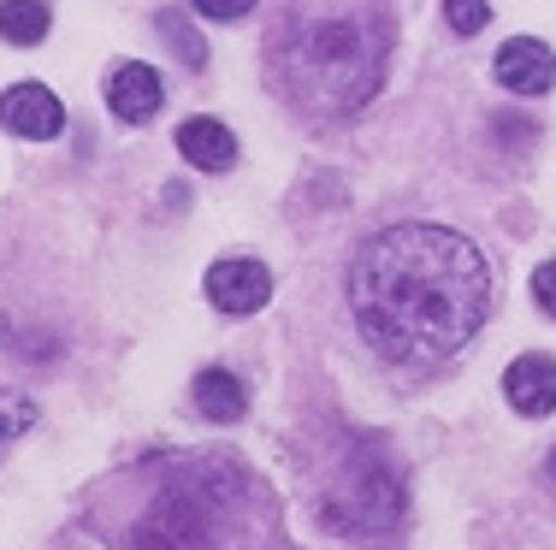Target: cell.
<instances>
[{
  "label": "cell",
  "instance_id": "1",
  "mask_svg": "<svg viewBox=\"0 0 556 550\" xmlns=\"http://www.w3.org/2000/svg\"><path fill=\"white\" fill-rule=\"evenodd\" d=\"M492 303V260L444 226H386L350 260V320L362 344L396 367L462 349Z\"/></svg>",
  "mask_w": 556,
  "mask_h": 550
},
{
  "label": "cell",
  "instance_id": "2",
  "mask_svg": "<svg viewBox=\"0 0 556 550\" xmlns=\"http://www.w3.org/2000/svg\"><path fill=\"white\" fill-rule=\"evenodd\" d=\"M273 497L237 456H178L130 509L118 550H261Z\"/></svg>",
  "mask_w": 556,
  "mask_h": 550
},
{
  "label": "cell",
  "instance_id": "3",
  "mask_svg": "<svg viewBox=\"0 0 556 550\" xmlns=\"http://www.w3.org/2000/svg\"><path fill=\"white\" fill-rule=\"evenodd\" d=\"M391 60V18L379 7L308 12L278 36V77L320 113H355L379 95Z\"/></svg>",
  "mask_w": 556,
  "mask_h": 550
},
{
  "label": "cell",
  "instance_id": "4",
  "mask_svg": "<svg viewBox=\"0 0 556 550\" xmlns=\"http://www.w3.org/2000/svg\"><path fill=\"white\" fill-rule=\"evenodd\" d=\"M320 515L332 533H386L403 521V479L379 456H350L320 497Z\"/></svg>",
  "mask_w": 556,
  "mask_h": 550
},
{
  "label": "cell",
  "instance_id": "5",
  "mask_svg": "<svg viewBox=\"0 0 556 550\" xmlns=\"http://www.w3.org/2000/svg\"><path fill=\"white\" fill-rule=\"evenodd\" d=\"M273 296V272L261 260H214L207 267V303L219 314H255Z\"/></svg>",
  "mask_w": 556,
  "mask_h": 550
},
{
  "label": "cell",
  "instance_id": "6",
  "mask_svg": "<svg viewBox=\"0 0 556 550\" xmlns=\"http://www.w3.org/2000/svg\"><path fill=\"white\" fill-rule=\"evenodd\" d=\"M0 125L30 137V142H48L65 130V107L48 84H12L7 95H0Z\"/></svg>",
  "mask_w": 556,
  "mask_h": 550
},
{
  "label": "cell",
  "instance_id": "7",
  "mask_svg": "<svg viewBox=\"0 0 556 550\" xmlns=\"http://www.w3.org/2000/svg\"><path fill=\"white\" fill-rule=\"evenodd\" d=\"M503 397H509L515 414H527V421H545L556 409V356H515L509 373H503Z\"/></svg>",
  "mask_w": 556,
  "mask_h": 550
},
{
  "label": "cell",
  "instance_id": "8",
  "mask_svg": "<svg viewBox=\"0 0 556 550\" xmlns=\"http://www.w3.org/2000/svg\"><path fill=\"white\" fill-rule=\"evenodd\" d=\"M497 84L509 89V95H545L556 84V54L545 42H533V36H515V42L497 48Z\"/></svg>",
  "mask_w": 556,
  "mask_h": 550
},
{
  "label": "cell",
  "instance_id": "9",
  "mask_svg": "<svg viewBox=\"0 0 556 550\" xmlns=\"http://www.w3.org/2000/svg\"><path fill=\"white\" fill-rule=\"evenodd\" d=\"M161 101H166V84H161V72H154V65H142V60L113 65V77H108V107H113L125 125L154 119V113H161Z\"/></svg>",
  "mask_w": 556,
  "mask_h": 550
},
{
  "label": "cell",
  "instance_id": "10",
  "mask_svg": "<svg viewBox=\"0 0 556 550\" xmlns=\"http://www.w3.org/2000/svg\"><path fill=\"white\" fill-rule=\"evenodd\" d=\"M178 154L190 166H202V172H231L237 137H231V125H219V119H184L178 125Z\"/></svg>",
  "mask_w": 556,
  "mask_h": 550
},
{
  "label": "cell",
  "instance_id": "11",
  "mask_svg": "<svg viewBox=\"0 0 556 550\" xmlns=\"http://www.w3.org/2000/svg\"><path fill=\"white\" fill-rule=\"evenodd\" d=\"M195 409H202L207 421H219V426L243 421V409H249L243 379H237L231 367H207V373H195Z\"/></svg>",
  "mask_w": 556,
  "mask_h": 550
},
{
  "label": "cell",
  "instance_id": "12",
  "mask_svg": "<svg viewBox=\"0 0 556 550\" xmlns=\"http://www.w3.org/2000/svg\"><path fill=\"white\" fill-rule=\"evenodd\" d=\"M48 24H54L48 0H0V36H7V42L36 48L48 36Z\"/></svg>",
  "mask_w": 556,
  "mask_h": 550
},
{
  "label": "cell",
  "instance_id": "13",
  "mask_svg": "<svg viewBox=\"0 0 556 550\" xmlns=\"http://www.w3.org/2000/svg\"><path fill=\"white\" fill-rule=\"evenodd\" d=\"M161 36H172V48H178V60L190 65V72H202V65H207V42L178 18V12H161Z\"/></svg>",
  "mask_w": 556,
  "mask_h": 550
},
{
  "label": "cell",
  "instance_id": "14",
  "mask_svg": "<svg viewBox=\"0 0 556 550\" xmlns=\"http://www.w3.org/2000/svg\"><path fill=\"white\" fill-rule=\"evenodd\" d=\"M444 24L456 36H480L492 24V0H444Z\"/></svg>",
  "mask_w": 556,
  "mask_h": 550
},
{
  "label": "cell",
  "instance_id": "15",
  "mask_svg": "<svg viewBox=\"0 0 556 550\" xmlns=\"http://www.w3.org/2000/svg\"><path fill=\"white\" fill-rule=\"evenodd\" d=\"M30 426H36V402L18 397V391H7V397H0V438H18V432H30Z\"/></svg>",
  "mask_w": 556,
  "mask_h": 550
},
{
  "label": "cell",
  "instance_id": "16",
  "mask_svg": "<svg viewBox=\"0 0 556 550\" xmlns=\"http://www.w3.org/2000/svg\"><path fill=\"white\" fill-rule=\"evenodd\" d=\"M533 303H539V314L556 320V260H545V267L533 272Z\"/></svg>",
  "mask_w": 556,
  "mask_h": 550
},
{
  "label": "cell",
  "instance_id": "17",
  "mask_svg": "<svg viewBox=\"0 0 556 550\" xmlns=\"http://www.w3.org/2000/svg\"><path fill=\"white\" fill-rule=\"evenodd\" d=\"M202 18H219V24H231V18H243V12H255V0H190Z\"/></svg>",
  "mask_w": 556,
  "mask_h": 550
},
{
  "label": "cell",
  "instance_id": "18",
  "mask_svg": "<svg viewBox=\"0 0 556 550\" xmlns=\"http://www.w3.org/2000/svg\"><path fill=\"white\" fill-rule=\"evenodd\" d=\"M545 474H551V486H556V450H551V462H545Z\"/></svg>",
  "mask_w": 556,
  "mask_h": 550
}]
</instances>
